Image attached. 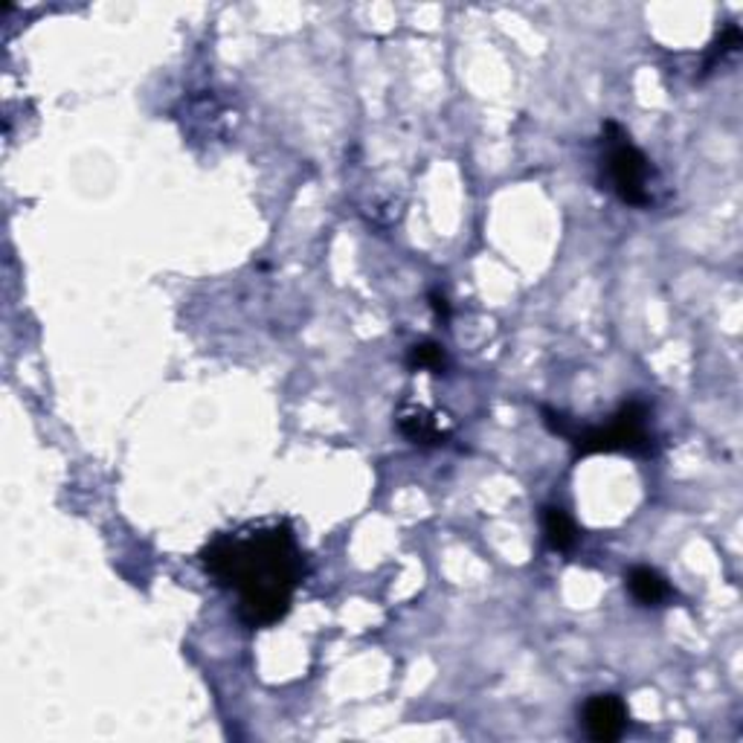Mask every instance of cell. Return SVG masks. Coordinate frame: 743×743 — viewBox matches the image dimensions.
Listing matches in <instances>:
<instances>
[{
	"mask_svg": "<svg viewBox=\"0 0 743 743\" xmlns=\"http://www.w3.org/2000/svg\"><path fill=\"white\" fill-rule=\"evenodd\" d=\"M204 570L238 596V619L247 628H270L288 616L305 578V558L288 524L229 531L204 547Z\"/></svg>",
	"mask_w": 743,
	"mask_h": 743,
	"instance_id": "6da1fadb",
	"label": "cell"
},
{
	"mask_svg": "<svg viewBox=\"0 0 743 743\" xmlns=\"http://www.w3.org/2000/svg\"><path fill=\"white\" fill-rule=\"evenodd\" d=\"M624 581H628L630 596L637 598L642 607H662L671 596H674V589H671V584L665 581V575L656 572L654 566H633V570L624 575Z\"/></svg>",
	"mask_w": 743,
	"mask_h": 743,
	"instance_id": "8992f818",
	"label": "cell"
},
{
	"mask_svg": "<svg viewBox=\"0 0 743 743\" xmlns=\"http://www.w3.org/2000/svg\"><path fill=\"white\" fill-rule=\"evenodd\" d=\"M430 308H434V314L441 319V323H448L450 303H448V296L441 294V291H430Z\"/></svg>",
	"mask_w": 743,
	"mask_h": 743,
	"instance_id": "30bf717a",
	"label": "cell"
},
{
	"mask_svg": "<svg viewBox=\"0 0 743 743\" xmlns=\"http://www.w3.org/2000/svg\"><path fill=\"white\" fill-rule=\"evenodd\" d=\"M543 425L555 436H564L578 457L589 453H633V457H648L654 450V436L648 430V409L645 401H628L621 404L616 416L601 427H581L570 416L558 413L552 407H540Z\"/></svg>",
	"mask_w": 743,
	"mask_h": 743,
	"instance_id": "7a4b0ae2",
	"label": "cell"
},
{
	"mask_svg": "<svg viewBox=\"0 0 743 743\" xmlns=\"http://www.w3.org/2000/svg\"><path fill=\"white\" fill-rule=\"evenodd\" d=\"M543 538H547V547L552 552H572L578 547V526L570 517V511L561 506H547L543 508Z\"/></svg>",
	"mask_w": 743,
	"mask_h": 743,
	"instance_id": "52a82bcc",
	"label": "cell"
},
{
	"mask_svg": "<svg viewBox=\"0 0 743 743\" xmlns=\"http://www.w3.org/2000/svg\"><path fill=\"white\" fill-rule=\"evenodd\" d=\"M395 421H398L401 436H407L413 444H421V448H436V444H444V439H448V430L441 427V418L427 407H421V404H404Z\"/></svg>",
	"mask_w": 743,
	"mask_h": 743,
	"instance_id": "5b68a950",
	"label": "cell"
},
{
	"mask_svg": "<svg viewBox=\"0 0 743 743\" xmlns=\"http://www.w3.org/2000/svg\"><path fill=\"white\" fill-rule=\"evenodd\" d=\"M407 367L413 372H430V375H444L448 372V351L444 346L436 344V340H425V344H416L407 354Z\"/></svg>",
	"mask_w": 743,
	"mask_h": 743,
	"instance_id": "ba28073f",
	"label": "cell"
},
{
	"mask_svg": "<svg viewBox=\"0 0 743 743\" xmlns=\"http://www.w3.org/2000/svg\"><path fill=\"white\" fill-rule=\"evenodd\" d=\"M628 706L619 695H593L584 709H581V723L587 732L589 741L596 743H612L619 741L628 729Z\"/></svg>",
	"mask_w": 743,
	"mask_h": 743,
	"instance_id": "277c9868",
	"label": "cell"
},
{
	"mask_svg": "<svg viewBox=\"0 0 743 743\" xmlns=\"http://www.w3.org/2000/svg\"><path fill=\"white\" fill-rule=\"evenodd\" d=\"M605 169L607 183L616 192L621 204L648 206L651 204V178L654 166L637 146L630 134L619 123H605Z\"/></svg>",
	"mask_w": 743,
	"mask_h": 743,
	"instance_id": "3957f363",
	"label": "cell"
},
{
	"mask_svg": "<svg viewBox=\"0 0 743 743\" xmlns=\"http://www.w3.org/2000/svg\"><path fill=\"white\" fill-rule=\"evenodd\" d=\"M741 42H743L741 26L727 24V30L720 33L718 42L711 44L709 53H706V65H702V70H706V74H711V70H714V67H718L720 61L729 56V53H735V49L741 47Z\"/></svg>",
	"mask_w": 743,
	"mask_h": 743,
	"instance_id": "9c48e42d",
	"label": "cell"
}]
</instances>
